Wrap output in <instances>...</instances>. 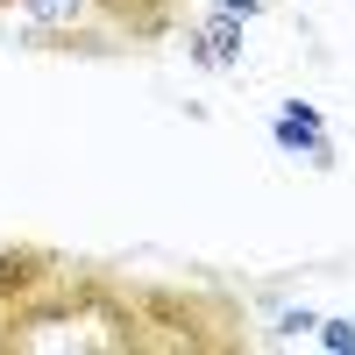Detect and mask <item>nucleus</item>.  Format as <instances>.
I'll use <instances>...</instances> for the list:
<instances>
[{"label":"nucleus","mask_w":355,"mask_h":355,"mask_svg":"<svg viewBox=\"0 0 355 355\" xmlns=\"http://www.w3.org/2000/svg\"><path fill=\"white\" fill-rule=\"evenodd\" d=\"M185 8H192V0H93V15L128 50H157L164 36H178V28H185Z\"/></svg>","instance_id":"nucleus-2"},{"label":"nucleus","mask_w":355,"mask_h":355,"mask_svg":"<svg viewBox=\"0 0 355 355\" xmlns=\"http://www.w3.org/2000/svg\"><path fill=\"white\" fill-rule=\"evenodd\" d=\"M57 270H64V249H50V242H0V334L50 291Z\"/></svg>","instance_id":"nucleus-1"},{"label":"nucleus","mask_w":355,"mask_h":355,"mask_svg":"<svg viewBox=\"0 0 355 355\" xmlns=\"http://www.w3.org/2000/svg\"><path fill=\"white\" fill-rule=\"evenodd\" d=\"M220 8H227V15H242V21H249V15H256V0H220Z\"/></svg>","instance_id":"nucleus-7"},{"label":"nucleus","mask_w":355,"mask_h":355,"mask_svg":"<svg viewBox=\"0 0 355 355\" xmlns=\"http://www.w3.org/2000/svg\"><path fill=\"white\" fill-rule=\"evenodd\" d=\"M8 8H15V0H0V15H8Z\"/></svg>","instance_id":"nucleus-8"},{"label":"nucleus","mask_w":355,"mask_h":355,"mask_svg":"<svg viewBox=\"0 0 355 355\" xmlns=\"http://www.w3.org/2000/svg\"><path fill=\"white\" fill-rule=\"evenodd\" d=\"M306 334H320V313H306V306H284L270 327V341H306Z\"/></svg>","instance_id":"nucleus-5"},{"label":"nucleus","mask_w":355,"mask_h":355,"mask_svg":"<svg viewBox=\"0 0 355 355\" xmlns=\"http://www.w3.org/2000/svg\"><path fill=\"white\" fill-rule=\"evenodd\" d=\"M320 348L327 355H355V320H320Z\"/></svg>","instance_id":"nucleus-6"},{"label":"nucleus","mask_w":355,"mask_h":355,"mask_svg":"<svg viewBox=\"0 0 355 355\" xmlns=\"http://www.w3.org/2000/svg\"><path fill=\"white\" fill-rule=\"evenodd\" d=\"M270 135H277V150H306L313 171H334V142H327V128H320V114L306 100H291L277 121H270Z\"/></svg>","instance_id":"nucleus-4"},{"label":"nucleus","mask_w":355,"mask_h":355,"mask_svg":"<svg viewBox=\"0 0 355 355\" xmlns=\"http://www.w3.org/2000/svg\"><path fill=\"white\" fill-rule=\"evenodd\" d=\"M185 57L206 64V71H234V64H242V15L214 8L199 28H185Z\"/></svg>","instance_id":"nucleus-3"}]
</instances>
